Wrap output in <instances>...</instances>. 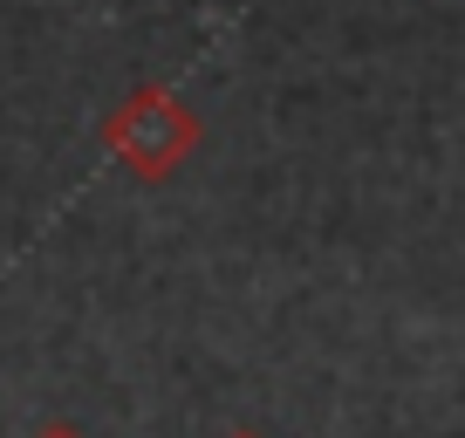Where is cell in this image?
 I'll return each instance as SVG.
<instances>
[{
    "label": "cell",
    "mask_w": 465,
    "mask_h": 438,
    "mask_svg": "<svg viewBox=\"0 0 465 438\" xmlns=\"http://www.w3.org/2000/svg\"><path fill=\"white\" fill-rule=\"evenodd\" d=\"M192 144H199V117H192L172 89H137V96H124L110 110V124H103V151L137 178H172Z\"/></svg>",
    "instance_id": "1"
},
{
    "label": "cell",
    "mask_w": 465,
    "mask_h": 438,
    "mask_svg": "<svg viewBox=\"0 0 465 438\" xmlns=\"http://www.w3.org/2000/svg\"><path fill=\"white\" fill-rule=\"evenodd\" d=\"M35 438H83V432H75V424H42Z\"/></svg>",
    "instance_id": "2"
},
{
    "label": "cell",
    "mask_w": 465,
    "mask_h": 438,
    "mask_svg": "<svg viewBox=\"0 0 465 438\" xmlns=\"http://www.w3.org/2000/svg\"><path fill=\"white\" fill-rule=\"evenodd\" d=\"M232 438H253V432H232Z\"/></svg>",
    "instance_id": "3"
}]
</instances>
